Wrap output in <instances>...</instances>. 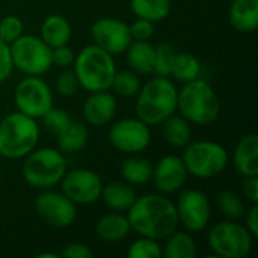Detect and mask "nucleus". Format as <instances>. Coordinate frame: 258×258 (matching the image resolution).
<instances>
[{"mask_svg": "<svg viewBox=\"0 0 258 258\" xmlns=\"http://www.w3.org/2000/svg\"><path fill=\"white\" fill-rule=\"evenodd\" d=\"M92 44L106 50L112 56L122 54L132 42L128 24L113 17H101L91 26Z\"/></svg>", "mask_w": 258, "mask_h": 258, "instance_id": "2eb2a0df", "label": "nucleus"}, {"mask_svg": "<svg viewBox=\"0 0 258 258\" xmlns=\"http://www.w3.org/2000/svg\"><path fill=\"white\" fill-rule=\"evenodd\" d=\"M163 139L174 148H184L192 141V127L181 115H171L162 124Z\"/></svg>", "mask_w": 258, "mask_h": 258, "instance_id": "bb28decb", "label": "nucleus"}, {"mask_svg": "<svg viewBox=\"0 0 258 258\" xmlns=\"http://www.w3.org/2000/svg\"><path fill=\"white\" fill-rule=\"evenodd\" d=\"M132 227L128 218L122 212H110L103 215L95 224V234L104 243H116L128 237Z\"/></svg>", "mask_w": 258, "mask_h": 258, "instance_id": "6ab92c4d", "label": "nucleus"}, {"mask_svg": "<svg viewBox=\"0 0 258 258\" xmlns=\"http://www.w3.org/2000/svg\"><path fill=\"white\" fill-rule=\"evenodd\" d=\"M110 145L124 154H139L151 142V130L139 118H124L113 122L107 133Z\"/></svg>", "mask_w": 258, "mask_h": 258, "instance_id": "ddd939ff", "label": "nucleus"}, {"mask_svg": "<svg viewBox=\"0 0 258 258\" xmlns=\"http://www.w3.org/2000/svg\"><path fill=\"white\" fill-rule=\"evenodd\" d=\"M242 190L246 201L251 204H258V177H245Z\"/></svg>", "mask_w": 258, "mask_h": 258, "instance_id": "a19ab883", "label": "nucleus"}, {"mask_svg": "<svg viewBox=\"0 0 258 258\" xmlns=\"http://www.w3.org/2000/svg\"><path fill=\"white\" fill-rule=\"evenodd\" d=\"M207 243L215 257L243 258L248 257L252 251L254 236L245 225L230 219L210 228Z\"/></svg>", "mask_w": 258, "mask_h": 258, "instance_id": "6e6552de", "label": "nucleus"}, {"mask_svg": "<svg viewBox=\"0 0 258 258\" xmlns=\"http://www.w3.org/2000/svg\"><path fill=\"white\" fill-rule=\"evenodd\" d=\"M60 257L65 258H91L94 255L92 249L82 242H71L63 246V249L59 252Z\"/></svg>", "mask_w": 258, "mask_h": 258, "instance_id": "ea45409f", "label": "nucleus"}, {"mask_svg": "<svg viewBox=\"0 0 258 258\" xmlns=\"http://www.w3.org/2000/svg\"><path fill=\"white\" fill-rule=\"evenodd\" d=\"M128 30L132 41H150L154 35V23L144 18H136L132 24H128Z\"/></svg>", "mask_w": 258, "mask_h": 258, "instance_id": "e433bc0d", "label": "nucleus"}, {"mask_svg": "<svg viewBox=\"0 0 258 258\" xmlns=\"http://www.w3.org/2000/svg\"><path fill=\"white\" fill-rule=\"evenodd\" d=\"M245 221H246V224H245V227H246V230L254 236V237H257L258 236V204H252L251 206V209L248 210V212H245Z\"/></svg>", "mask_w": 258, "mask_h": 258, "instance_id": "79ce46f5", "label": "nucleus"}, {"mask_svg": "<svg viewBox=\"0 0 258 258\" xmlns=\"http://www.w3.org/2000/svg\"><path fill=\"white\" fill-rule=\"evenodd\" d=\"M230 26L240 33H252L258 27V0H231Z\"/></svg>", "mask_w": 258, "mask_h": 258, "instance_id": "412c9836", "label": "nucleus"}, {"mask_svg": "<svg viewBox=\"0 0 258 258\" xmlns=\"http://www.w3.org/2000/svg\"><path fill=\"white\" fill-rule=\"evenodd\" d=\"M76 59L74 50L67 44V45H59L51 48V63L56 65L57 68H71Z\"/></svg>", "mask_w": 258, "mask_h": 258, "instance_id": "4c0bfd02", "label": "nucleus"}, {"mask_svg": "<svg viewBox=\"0 0 258 258\" xmlns=\"http://www.w3.org/2000/svg\"><path fill=\"white\" fill-rule=\"evenodd\" d=\"M128 258H160L162 257V245L160 240L139 236L127 249Z\"/></svg>", "mask_w": 258, "mask_h": 258, "instance_id": "473e14b6", "label": "nucleus"}, {"mask_svg": "<svg viewBox=\"0 0 258 258\" xmlns=\"http://www.w3.org/2000/svg\"><path fill=\"white\" fill-rule=\"evenodd\" d=\"M67 171L68 163L65 154L60 150L50 147L32 150L21 165L23 180L38 190L57 186Z\"/></svg>", "mask_w": 258, "mask_h": 258, "instance_id": "39448f33", "label": "nucleus"}, {"mask_svg": "<svg viewBox=\"0 0 258 258\" xmlns=\"http://www.w3.org/2000/svg\"><path fill=\"white\" fill-rule=\"evenodd\" d=\"M174 204L178 225H181L186 231L195 234L209 227L212 218V204L203 190L181 189Z\"/></svg>", "mask_w": 258, "mask_h": 258, "instance_id": "9b49d317", "label": "nucleus"}, {"mask_svg": "<svg viewBox=\"0 0 258 258\" xmlns=\"http://www.w3.org/2000/svg\"><path fill=\"white\" fill-rule=\"evenodd\" d=\"M187 171L180 156H163L154 166L151 181L159 194L172 195L180 192L187 180Z\"/></svg>", "mask_w": 258, "mask_h": 258, "instance_id": "dca6fc26", "label": "nucleus"}, {"mask_svg": "<svg viewBox=\"0 0 258 258\" xmlns=\"http://www.w3.org/2000/svg\"><path fill=\"white\" fill-rule=\"evenodd\" d=\"M233 165L239 175L258 177V135L248 133L236 145Z\"/></svg>", "mask_w": 258, "mask_h": 258, "instance_id": "a211bd4d", "label": "nucleus"}, {"mask_svg": "<svg viewBox=\"0 0 258 258\" xmlns=\"http://www.w3.org/2000/svg\"><path fill=\"white\" fill-rule=\"evenodd\" d=\"M125 215L132 231L156 240H165L180 227L175 204L163 194H147L138 197Z\"/></svg>", "mask_w": 258, "mask_h": 258, "instance_id": "f257e3e1", "label": "nucleus"}, {"mask_svg": "<svg viewBox=\"0 0 258 258\" xmlns=\"http://www.w3.org/2000/svg\"><path fill=\"white\" fill-rule=\"evenodd\" d=\"M177 110L180 115L195 125H210L221 113V101L213 86L198 77L183 83L177 94Z\"/></svg>", "mask_w": 258, "mask_h": 258, "instance_id": "7ed1b4c3", "label": "nucleus"}, {"mask_svg": "<svg viewBox=\"0 0 258 258\" xmlns=\"http://www.w3.org/2000/svg\"><path fill=\"white\" fill-rule=\"evenodd\" d=\"M73 27L70 21L60 14H51L44 18L39 29V38L50 47L67 45L71 39Z\"/></svg>", "mask_w": 258, "mask_h": 258, "instance_id": "4be33fe9", "label": "nucleus"}, {"mask_svg": "<svg viewBox=\"0 0 258 258\" xmlns=\"http://www.w3.org/2000/svg\"><path fill=\"white\" fill-rule=\"evenodd\" d=\"M35 210L38 216L53 228H67L77 218V204H74L62 192L53 189L39 190L35 198Z\"/></svg>", "mask_w": 258, "mask_h": 258, "instance_id": "4468645a", "label": "nucleus"}, {"mask_svg": "<svg viewBox=\"0 0 258 258\" xmlns=\"http://www.w3.org/2000/svg\"><path fill=\"white\" fill-rule=\"evenodd\" d=\"M136 198L138 194L135 186L125 183L124 180L103 184V190L100 197V200H103L107 209H110L112 212H122V213H127V210L133 206Z\"/></svg>", "mask_w": 258, "mask_h": 258, "instance_id": "aec40b11", "label": "nucleus"}, {"mask_svg": "<svg viewBox=\"0 0 258 258\" xmlns=\"http://www.w3.org/2000/svg\"><path fill=\"white\" fill-rule=\"evenodd\" d=\"M183 150L181 160L186 171L198 180H210L221 175L230 163L227 148L215 141H190Z\"/></svg>", "mask_w": 258, "mask_h": 258, "instance_id": "0eeeda50", "label": "nucleus"}, {"mask_svg": "<svg viewBox=\"0 0 258 258\" xmlns=\"http://www.w3.org/2000/svg\"><path fill=\"white\" fill-rule=\"evenodd\" d=\"M118 109V101L113 92L109 91H97L89 92V97L85 100L82 113L83 119L88 125L103 127L113 121Z\"/></svg>", "mask_w": 258, "mask_h": 258, "instance_id": "f3484780", "label": "nucleus"}, {"mask_svg": "<svg viewBox=\"0 0 258 258\" xmlns=\"http://www.w3.org/2000/svg\"><path fill=\"white\" fill-rule=\"evenodd\" d=\"M54 88L62 97H71L77 92V89L80 86H79V82H77V77H76L73 68H63L59 73V76L56 77V82H54Z\"/></svg>", "mask_w": 258, "mask_h": 258, "instance_id": "c9c22d12", "label": "nucleus"}, {"mask_svg": "<svg viewBox=\"0 0 258 258\" xmlns=\"http://www.w3.org/2000/svg\"><path fill=\"white\" fill-rule=\"evenodd\" d=\"M141 86H142V83H141L139 74H136L132 70H122V71L115 73L110 89L113 91L115 95H119L124 98H132V97H136Z\"/></svg>", "mask_w": 258, "mask_h": 258, "instance_id": "c756f323", "label": "nucleus"}, {"mask_svg": "<svg viewBox=\"0 0 258 258\" xmlns=\"http://www.w3.org/2000/svg\"><path fill=\"white\" fill-rule=\"evenodd\" d=\"M201 74V62L200 59L187 51H175L172 68H171V77L180 83H187L195 79H198Z\"/></svg>", "mask_w": 258, "mask_h": 258, "instance_id": "cd10ccee", "label": "nucleus"}, {"mask_svg": "<svg viewBox=\"0 0 258 258\" xmlns=\"http://www.w3.org/2000/svg\"><path fill=\"white\" fill-rule=\"evenodd\" d=\"M14 68L26 76H44L51 67V48L35 35H21L9 44Z\"/></svg>", "mask_w": 258, "mask_h": 258, "instance_id": "1a4fd4ad", "label": "nucleus"}, {"mask_svg": "<svg viewBox=\"0 0 258 258\" xmlns=\"http://www.w3.org/2000/svg\"><path fill=\"white\" fill-rule=\"evenodd\" d=\"M0 177H2V168H0Z\"/></svg>", "mask_w": 258, "mask_h": 258, "instance_id": "c03bdc74", "label": "nucleus"}, {"mask_svg": "<svg viewBox=\"0 0 258 258\" xmlns=\"http://www.w3.org/2000/svg\"><path fill=\"white\" fill-rule=\"evenodd\" d=\"M216 204L221 213H224L228 219L237 221L245 215V203L243 198L233 190H222L216 197Z\"/></svg>", "mask_w": 258, "mask_h": 258, "instance_id": "7c9ffc66", "label": "nucleus"}, {"mask_svg": "<svg viewBox=\"0 0 258 258\" xmlns=\"http://www.w3.org/2000/svg\"><path fill=\"white\" fill-rule=\"evenodd\" d=\"M124 53L132 71L139 76L153 74L154 45L150 44V41H132Z\"/></svg>", "mask_w": 258, "mask_h": 258, "instance_id": "5701e85b", "label": "nucleus"}, {"mask_svg": "<svg viewBox=\"0 0 258 258\" xmlns=\"http://www.w3.org/2000/svg\"><path fill=\"white\" fill-rule=\"evenodd\" d=\"M38 258H57L60 257V254H56V252H41L36 255Z\"/></svg>", "mask_w": 258, "mask_h": 258, "instance_id": "37998d69", "label": "nucleus"}, {"mask_svg": "<svg viewBox=\"0 0 258 258\" xmlns=\"http://www.w3.org/2000/svg\"><path fill=\"white\" fill-rule=\"evenodd\" d=\"M178 89L171 77L154 76L136 94V118L147 125H160L177 112Z\"/></svg>", "mask_w": 258, "mask_h": 258, "instance_id": "f03ea898", "label": "nucleus"}, {"mask_svg": "<svg viewBox=\"0 0 258 258\" xmlns=\"http://www.w3.org/2000/svg\"><path fill=\"white\" fill-rule=\"evenodd\" d=\"M39 142L36 119L12 112L0 121V156L9 160L24 159Z\"/></svg>", "mask_w": 258, "mask_h": 258, "instance_id": "423d86ee", "label": "nucleus"}, {"mask_svg": "<svg viewBox=\"0 0 258 258\" xmlns=\"http://www.w3.org/2000/svg\"><path fill=\"white\" fill-rule=\"evenodd\" d=\"M130 9L136 18L159 23L171 14V0H130Z\"/></svg>", "mask_w": 258, "mask_h": 258, "instance_id": "c85d7f7f", "label": "nucleus"}, {"mask_svg": "<svg viewBox=\"0 0 258 258\" xmlns=\"http://www.w3.org/2000/svg\"><path fill=\"white\" fill-rule=\"evenodd\" d=\"M60 192L77 206H89L100 200L103 190V180L100 174L88 168H77L67 171L62 177Z\"/></svg>", "mask_w": 258, "mask_h": 258, "instance_id": "f8f14e48", "label": "nucleus"}, {"mask_svg": "<svg viewBox=\"0 0 258 258\" xmlns=\"http://www.w3.org/2000/svg\"><path fill=\"white\" fill-rule=\"evenodd\" d=\"M198 254L197 242L189 231L175 230L165 239L162 255L165 258H194Z\"/></svg>", "mask_w": 258, "mask_h": 258, "instance_id": "a878e982", "label": "nucleus"}, {"mask_svg": "<svg viewBox=\"0 0 258 258\" xmlns=\"http://www.w3.org/2000/svg\"><path fill=\"white\" fill-rule=\"evenodd\" d=\"M41 121H42V125L47 132L53 133V135H59L62 130H65L73 118L70 116V113L63 109H59V107H50L42 116H41Z\"/></svg>", "mask_w": 258, "mask_h": 258, "instance_id": "72a5a7b5", "label": "nucleus"}, {"mask_svg": "<svg viewBox=\"0 0 258 258\" xmlns=\"http://www.w3.org/2000/svg\"><path fill=\"white\" fill-rule=\"evenodd\" d=\"M14 71V62L11 56V47L0 39V83L8 80Z\"/></svg>", "mask_w": 258, "mask_h": 258, "instance_id": "58836bf2", "label": "nucleus"}, {"mask_svg": "<svg viewBox=\"0 0 258 258\" xmlns=\"http://www.w3.org/2000/svg\"><path fill=\"white\" fill-rule=\"evenodd\" d=\"M119 174L125 183L132 186H144L151 181L153 165L148 159L141 157L139 154H130V157L121 163Z\"/></svg>", "mask_w": 258, "mask_h": 258, "instance_id": "393cba45", "label": "nucleus"}, {"mask_svg": "<svg viewBox=\"0 0 258 258\" xmlns=\"http://www.w3.org/2000/svg\"><path fill=\"white\" fill-rule=\"evenodd\" d=\"M57 141V150H60L65 156L74 154L82 151L89 139V130L86 122L80 121H71V124L62 130L59 135H56Z\"/></svg>", "mask_w": 258, "mask_h": 258, "instance_id": "b1692460", "label": "nucleus"}, {"mask_svg": "<svg viewBox=\"0 0 258 258\" xmlns=\"http://www.w3.org/2000/svg\"><path fill=\"white\" fill-rule=\"evenodd\" d=\"M175 56V48L168 42H160L154 45V65L153 76L171 77L172 60Z\"/></svg>", "mask_w": 258, "mask_h": 258, "instance_id": "2f4dec72", "label": "nucleus"}, {"mask_svg": "<svg viewBox=\"0 0 258 258\" xmlns=\"http://www.w3.org/2000/svg\"><path fill=\"white\" fill-rule=\"evenodd\" d=\"M71 68L77 77L79 86L88 92L109 91L116 73L113 56L95 44H89L76 53Z\"/></svg>", "mask_w": 258, "mask_h": 258, "instance_id": "20e7f679", "label": "nucleus"}, {"mask_svg": "<svg viewBox=\"0 0 258 258\" xmlns=\"http://www.w3.org/2000/svg\"><path fill=\"white\" fill-rule=\"evenodd\" d=\"M14 101L18 112L39 119L53 107V91L41 76H26L15 88Z\"/></svg>", "mask_w": 258, "mask_h": 258, "instance_id": "9d476101", "label": "nucleus"}, {"mask_svg": "<svg viewBox=\"0 0 258 258\" xmlns=\"http://www.w3.org/2000/svg\"><path fill=\"white\" fill-rule=\"evenodd\" d=\"M24 32L23 20L17 15H5L0 17V39L6 44L18 39Z\"/></svg>", "mask_w": 258, "mask_h": 258, "instance_id": "f704fd0d", "label": "nucleus"}]
</instances>
